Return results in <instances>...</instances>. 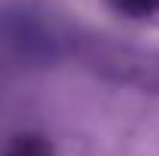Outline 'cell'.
I'll list each match as a JSON object with an SVG mask.
<instances>
[{
  "mask_svg": "<svg viewBox=\"0 0 159 156\" xmlns=\"http://www.w3.org/2000/svg\"><path fill=\"white\" fill-rule=\"evenodd\" d=\"M95 64L101 67V74L119 80V83H132L141 89L159 92V55L125 49V46H104Z\"/></svg>",
  "mask_w": 159,
  "mask_h": 156,
  "instance_id": "6da1fadb",
  "label": "cell"
},
{
  "mask_svg": "<svg viewBox=\"0 0 159 156\" xmlns=\"http://www.w3.org/2000/svg\"><path fill=\"white\" fill-rule=\"evenodd\" d=\"M0 156H55V147L49 144V138L37 135V132H21L3 144Z\"/></svg>",
  "mask_w": 159,
  "mask_h": 156,
  "instance_id": "7a4b0ae2",
  "label": "cell"
},
{
  "mask_svg": "<svg viewBox=\"0 0 159 156\" xmlns=\"http://www.w3.org/2000/svg\"><path fill=\"white\" fill-rule=\"evenodd\" d=\"M125 19H150L159 12V0H107Z\"/></svg>",
  "mask_w": 159,
  "mask_h": 156,
  "instance_id": "3957f363",
  "label": "cell"
}]
</instances>
